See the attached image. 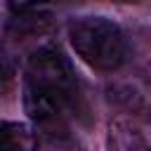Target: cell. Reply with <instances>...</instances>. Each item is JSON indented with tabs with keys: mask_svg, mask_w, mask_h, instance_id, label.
Returning a JSON list of instances; mask_svg holds the SVG:
<instances>
[{
	"mask_svg": "<svg viewBox=\"0 0 151 151\" xmlns=\"http://www.w3.org/2000/svg\"><path fill=\"white\" fill-rule=\"evenodd\" d=\"M80 90L68 59L57 47H40L28 57L24 71V106L28 118L57 132L76 116Z\"/></svg>",
	"mask_w": 151,
	"mask_h": 151,
	"instance_id": "cell-1",
	"label": "cell"
},
{
	"mask_svg": "<svg viewBox=\"0 0 151 151\" xmlns=\"http://www.w3.org/2000/svg\"><path fill=\"white\" fill-rule=\"evenodd\" d=\"M76 54L97 71H116L127 57V42L118 24L106 17H76L68 24Z\"/></svg>",
	"mask_w": 151,
	"mask_h": 151,
	"instance_id": "cell-2",
	"label": "cell"
},
{
	"mask_svg": "<svg viewBox=\"0 0 151 151\" xmlns=\"http://www.w3.org/2000/svg\"><path fill=\"white\" fill-rule=\"evenodd\" d=\"M0 151H38L33 127L14 120H0Z\"/></svg>",
	"mask_w": 151,
	"mask_h": 151,
	"instance_id": "cell-3",
	"label": "cell"
},
{
	"mask_svg": "<svg viewBox=\"0 0 151 151\" xmlns=\"http://www.w3.org/2000/svg\"><path fill=\"white\" fill-rule=\"evenodd\" d=\"M12 12L17 14H26V12H35L40 7H47V5H54V2H61V0H7Z\"/></svg>",
	"mask_w": 151,
	"mask_h": 151,
	"instance_id": "cell-4",
	"label": "cell"
},
{
	"mask_svg": "<svg viewBox=\"0 0 151 151\" xmlns=\"http://www.w3.org/2000/svg\"><path fill=\"white\" fill-rule=\"evenodd\" d=\"M12 76H14V64H12V59H9L5 52H0V92L7 90V85L12 83Z\"/></svg>",
	"mask_w": 151,
	"mask_h": 151,
	"instance_id": "cell-5",
	"label": "cell"
},
{
	"mask_svg": "<svg viewBox=\"0 0 151 151\" xmlns=\"http://www.w3.org/2000/svg\"><path fill=\"white\" fill-rule=\"evenodd\" d=\"M116 2H134V0H116Z\"/></svg>",
	"mask_w": 151,
	"mask_h": 151,
	"instance_id": "cell-6",
	"label": "cell"
},
{
	"mask_svg": "<svg viewBox=\"0 0 151 151\" xmlns=\"http://www.w3.org/2000/svg\"><path fill=\"white\" fill-rule=\"evenodd\" d=\"M149 151H151V149H149Z\"/></svg>",
	"mask_w": 151,
	"mask_h": 151,
	"instance_id": "cell-7",
	"label": "cell"
}]
</instances>
